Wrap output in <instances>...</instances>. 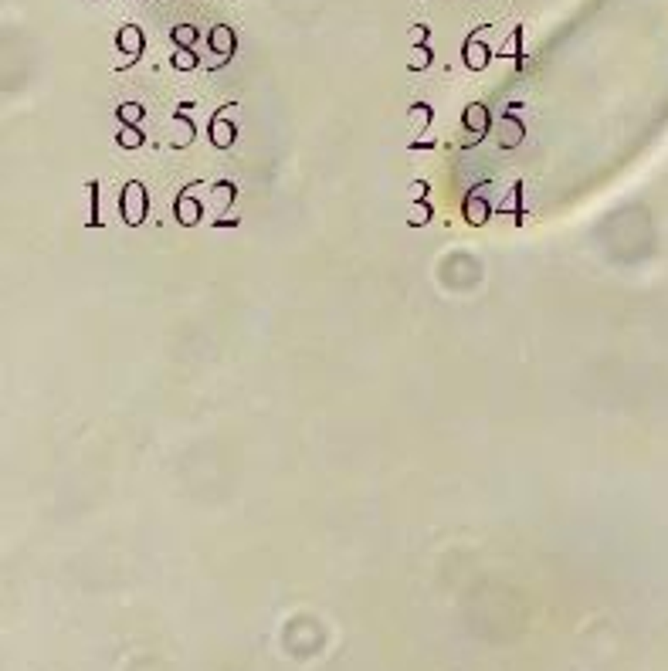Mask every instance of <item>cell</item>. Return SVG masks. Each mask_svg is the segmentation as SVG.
Returning <instances> with one entry per match:
<instances>
[{
    "mask_svg": "<svg viewBox=\"0 0 668 671\" xmlns=\"http://www.w3.org/2000/svg\"><path fill=\"white\" fill-rule=\"evenodd\" d=\"M173 65L187 71V68H193V65H197V58H193V52H190V48H180V52L173 54Z\"/></svg>",
    "mask_w": 668,
    "mask_h": 671,
    "instance_id": "5",
    "label": "cell"
},
{
    "mask_svg": "<svg viewBox=\"0 0 668 671\" xmlns=\"http://www.w3.org/2000/svg\"><path fill=\"white\" fill-rule=\"evenodd\" d=\"M193 37H197V31H193L190 24H180V28H173V41H177L180 48H190V44H193Z\"/></svg>",
    "mask_w": 668,
    "mask_h": 671,
    "instance_id": "4",
    "label": "cell"
},
{
    "mask_svg": "<svg viewBox=\"0 0 668 671\" xmlns=\"http://www.w3.org/2000/svg\"><path fill=\"white\" fill-rule=\"evenodd\" d=\"M116 44H119V52H126L129 58H139L146 37H143V31H139L136 24H126V28H119V35H116Z\"/></svg>",
    "mask_w": 668,
    "mask_h": 671,
    "instance_id": "1",
    "label": "cell"
},
{
    "mask_svg": "<svg viewBox=\"0 0 668 671\" xmlns=\"http://www.w3.org/2000/svg\"><path fill=\"white\" fill-rule=\"evenodd\" d=\"M428 61H431L428 48H417V52H414V65H411V68H428Z\"/></svg>",
    "mask_w": 668,
    "mask_h": 671,
    "instance_id": "6",
    "label": "cell"
},
{
    "mask_svg": "<svg viewBox=\"0 0 668 671\" xmlns=\"http://www.w3.org/2000/svg\"><path fill=\"white\" fill-rule=\"evenodd\" d=\"M119 116H122V119H129V122H136L139 116H143V109H139V105H122Z\"/></svg>",
    "mask_w": 668,
    "mask_h": 671,
    "instance_id": "7",
    "label": "cell"
},
{
    "mask_svg": "<svg viewBox=\"0 0 668 671\" xmlns=\"http://www.w3.org/2000/svg\"><path fill=\"white\" fill-rule=\"evenodd\" d=\"M210 48H214L217 54H231L234 52V31L224 28V24H217V28L210 31Z\"/></svg>",
    "mask_w": 668,
    "mask_h": 671,
    "instance_id": "2",
    "label": "cell"
},
{
    "mask_svg": "<svg viewBox=\"0 0 668 671\" xmlns=\"http://www.w3.org/2000/svg\"><path fill=\"white\" fill-rule=\"evenodd\" d=\"M465 61H468V68H485V61H489V48H485V44H479V41H468V44H465Z\"/></svg>",
    "mask_w": 668,
    "mask_h": 671,
    "instance_id": "3",
    "label": "cell"
},
{
    "mask_svg": "<svg viewBox=\"0 0 668 671\" xmlns=\"http://www.w3.org/2000/svg\"><path fill=\"white\" fill-rule=\"evenodd\" d=\"M411 35H414V41H417V44H421V41H424V35H428V28H414Z\"/></svg>",
    "mask_w": 668,
    "mask_h": 671,
    "instance_id": "9",
    "label": "cell"
},
{
    "mask_svg": "<svg viewBox=\"0 0 668 671\" xmlns=\"http://www.w3.org/2000/svg\"><path fill=\"white\" fill-rule=\"evenodd\" d=\"M122 139H126L129 146H136V143H139V133H133V129H126V133H122Z\"/></svg>",
    "mask_w": 668,
    "mask_h": 671,
    "instance_id": "8",
    "label": "cell"
}]
</instances>
